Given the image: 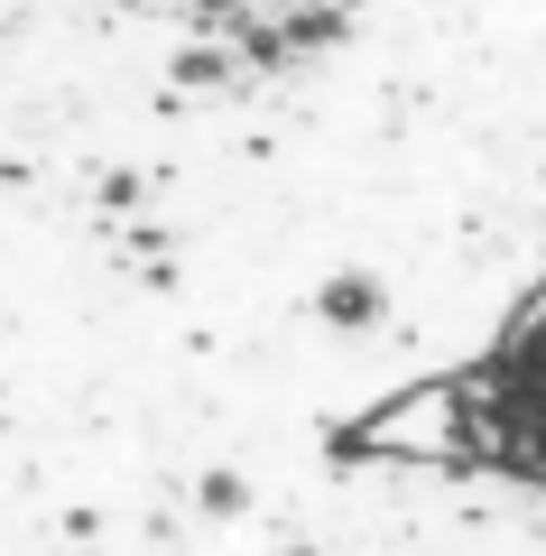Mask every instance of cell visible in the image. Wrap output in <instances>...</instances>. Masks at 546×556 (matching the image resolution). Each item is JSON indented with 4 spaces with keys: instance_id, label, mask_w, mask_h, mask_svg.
Returning <instances> with one entry per match:
<instances>
[{
    "instance_id": "1",
    "label": "cell",
    "mask_w": 546,
    "mask_h": 556,
    "mask_svg": "<svg viewBox=\"0 0 546 556\" xmlns=\"http://www.w3.org/2000/svg\"><path fill=\"white\" fill-rule=\"evenodd\" d=\"M251 65L195 0H0V343L75 371L139 445L130 278Z\"/></svg>"
}]
</instances>
